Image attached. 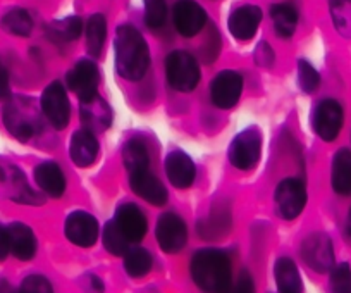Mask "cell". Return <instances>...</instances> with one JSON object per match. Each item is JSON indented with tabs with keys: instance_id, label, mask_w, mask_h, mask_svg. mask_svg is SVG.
I'll use <instances>...</instances> for the list:
<instances>
[{
	"instance_id": "30bf717a",
	"label": "cell",
	"mask_w": 351,
	"mask_h": 293,
	"mask_svg": "<svg viewBox=\"0 0 351 293\" xmlns=\"http://www.w3.org/2000/svg\"><path fill=\"white\" fill-rule=\"evenodd\" d=\"M343 107L337 100L326 99L313 110V130L322 140L332 141L343 128Z\"/></svg>"
},
{
	"instance_id": "277c9868",
	"label": "cell",
	"mask_w": 351,
	"mask_h": 293,
	"mask_svg": "<svg viewBox=\"0 0 351 293\" xmlns=\"http://www.w3.org/2000/svg\"><path fill=\"white\" fill-rule=\"evenodd\" d=\"M262 152V134L255 128L241 131L229 147V161L238 169H252Z\"/></svg>"
},
{
	"instance_id": "4dcf8cb0",
	"label": "cell",
	"mask_w": 351,
	"mask_h": 293,
	"mask_svg": "<svg viewBox=\"0 0 351 293\" xmlns=\"http://www.w3.org/2000/svg\"><path fill=\"white\" fill-rule=\"evenodd\" d=\"M124 268H126L130 276H133V278H141V276L150 272L152 255L148 254L145 248H133V250H128L126 259H124Z\"/></svg>"
},
{
	"instance_id": "2e32d148",
	"label": "cell",
	"mask_w": 351,
	"mask_h": 293,
	"mask_svg": "<svg viewBox=\"0 0 351 293\" xmlns=\"http://www.w3.org/2000/svg\"><path fill=\"white\" fill-rule=\"evenodd\" d=\"M116 224L128 242H140L147 233V218L134 204H124L116 212Z\"/></svg>"
},
{
	"instance_id": "7c38bea8",
	"label": "cell",
	"mask_w": 351,
	"mask_h": 293,
	"mask_svg": "<svg viewBox=\"0 0 351 293\" xmlns=\"http://www.w3.org/2000/svg\"><path fill=\"white\" fill-rule=\"evenodd\" d=\"M172 19H174V26L180 35L191 38L204 30L205 23H207V12L195 0H180L174 5Z\"/></svg>"
},
{
	"instance_id": "603a6c76",
	"label": "cell",
	"mask_w": 351,
	"mask_h": 293,
	"mask_svg": "<svg viewBox=\"0 0 351 293\" xmlns=\"http://www.w3.org/2000/svg\"><path fill=\"white\" fill-rule=\"evenodd\" d=\"M35 181L47 195L59 198L66 190V178L56 163H43L36 166Z\"/></svg>"
},
{
	"instance_id": "3957f363",
	"label": "cell",
	"mask_w": 351,
	"mask_h": 293,
	"mask_svg": "<svg viewBox=\"0 0 351 293\" xmlns=\"http://www.w3.org/2000/svg\"><path fill=\"white\" fill-rule=\"evenodd\" d=\"M165 73L171 86L178 92H193L200 82V67L197 59L184 50L169 54L165 60Z\"/></svg>"
},
{
	"instance_id": "7402d4cb",
	"label": "cell",
	"mask_w": 351,
	"mask_h": 293,
	"mask_svg": "<svg viewBox=\"0 0 351 293\" xmlns=\"http://www.w3.org/2000/svg\"><path fill=\"white\" fill-rule=\"evenodd\" d=\"M81 119L90 131H102L109 128L112 116L109 106L97 95L81 102Z\"/></svg>"
},
{
	"instance_id": "5bb4252c",
	"label": "cell",
	"mask_w": 351,
	"mask_h": 293,
	"mask_svg": "<svg viewBox=\"0 0 351 293\" xmlns=\"http://www.w3.org/2000/svg\"><path fill=\"white\" fill-rule=\"evenodd\" d=\"M4 123L8 130L19 140H29L38 128V121L33 116V110L23 102H9L4 110Z\"/></svg>"
},
{
	"instance_id": "5b68a950",
	"label": "cell",
	"mask_w": 351,
	"mask_h": 293,
	"mask_svg": "<svg viewBox=\"0 0 351 293\" xmlns=\"http://www.w3.org/2000/svg\"><path fill=\"white\" fill-rule=\"evenodd\" d=\"M302 257L308 268L317 272H327L334 268V247L327 235L313 233L302 244Z\"/></svg>"
},
{
	"instance_id": "60d3db41",
	"label": "cell",
	"mask_w": 351,
	"mask_h": 293,
	"mask_svg": "<svg viewBox=\"0 0 351 293\" xmlns=\"http://www.w3.org/2000/svg\"><path fill=\"white\" fill-rule=\"evenodd\" d=\"M11 252L9 248V237H8V230L0 226V262L4 261L8 257V254Z\"/></svg>"
},
{
	"instance_id": "e575fe53",
	"label": "cell",
	"mask_w": 351,
	"mask_h": 293,
	"mask_svg": "<svg viewBox=\"0 0 351 293\" xmlns=\"http://www.w3.org/2000/svg\"><path fill=\"white\" fill-rule=\"evenodd\" d=\"M320 83V76L317 73L315 67L310 62H306L305 59L298 60V85L302 86L303 92L312 93L315 92L317 86Z\"/></svg>"
},
{
	"instance_id": "484cf974",
	"label": "cell",
	"mask_w": 351,
	"mask_h": 293,
	"mask_svg": "<svg viewBox=\"0 0 351 293\" xmlns=\"http://www.w3.org/2000/svg\"><path fill=\"white\" fill-rule=\"evenodd\" d=\"M271 18L274 23L276 33L281 38H289L295 33L296 25H298V12L291 4H276L271 9Z\"/></svg>"
},
{
	"instance_id": "f546056e",
	"label": "cell",
	"mask_w": 351,
	"mask_h": 293,
	"mask_svg": "<svg viewBox=\"0 0 351 293\" xmlns=\"http://www.w3.org/2000/svg\"><path fill=\"white\" fill-rule=\"evenodd\" d=\"M2 28L16 36H29L33 32V19L25 9H12L2 18Z\"/></svg>"
},
{
	"instance_id": "74e56055",
	"label": "cell",
	"mask_w": 351,
	"mask_h": 293,
	"mask_svg": "<svg viewBox=\"0 0 351 293\" xmlns=\"http://www.w3.org/2000/svg\"><path fill=\"white\" fill-rule=\"evenodd\" d=\"M221 293H255V285H253V279L248 272H241V276L238 278V281L234 285L229 283L228 288L222 290Z\"/></svg>"
},
{
	"instance_id": "7a4b0ae2",
	"label": "cell",
	"mask_w": 351,
	"mask_h": 293,
	"mask_svg": "<svg viewBox=\"0 0 351 293\" xmlns=\"http://www.w3.org/2000/svg\"><path fill=\"white\" fill-rule=\"evenodd\" d=\"M190 269L198 288L207 293H221L231 283V261L217 248L198 250L191 259Z\"/></svg>"
},
{
	"instance_id": "ab89813d",
	"label": "cell",
	"mask_w": 351,
	"mask_h": 293,
	"mask_svg": "<svg viewBox=\"0 0 351 293\" xmlns=\"http://www.w3.org/2000/svg\"><path fill=\"white\" fill-rule=\"evenodd\" d=\"M9 75L8 69L2 62H0V99H5L9 95Z\"/></svg>"
},
{
	"instance_id": "44dd1931",
	"label": "cell",
	"mask_w": 351,
	"mask_h": 293,
	"mask_svg": "<svg viewBox=\"0 0 351 293\" xmlns=\"http://www.w3.org/2000/svg\"><path fill=\"white\" fill-rule=\"evenodd\" d=\"M9 248L19 261H29L36 254V238L29 226L23 223H12L8 228Z\"/></svg>"
},
{
	"instance_id": "ffe728a7",
	"label": "cell",
	"mask_w": 351,
	"mask_h": 293,
	"mask_svg": "<svg viewBox=\"0 0 351 293\" xmlns=\"http://www.w3.org/2000/svg\"><path fill=\"white\" fill-rule=\"evenodd\" d=\"M231 230V211L226 202H217L207 219L198 223V233L207 240L224 237Z\"/></svg>"
},
{
	"instance_id": "52a82bcc",
	"label": "cell",
	"mask_w": 351,
	"mask_h": 293,
	"mask_svg": "<svg viewBox=\"0 0 351 293\" xmlns=\"http://www.w3.org/2000/svg\"><path fill=\"white\" fill-rule=\"evenodd\" d=\"M42 110L56 130H64L69 124L71 107L62 83L53 82L42 95Z\"/></svg>"
},
{
	"instance_id": "4316f807",
	"label": "cell",
	"mask_w": 351,
	"mask_h": 293,
	"mask_svg": "<svg viewBox=\"0 0 351 293\" xmlns=\"http://www.w3.org/2000/svg\"><path fill=\"white\" fill-rule=\"evenodd\" d=\"M107 36V21L102 14H93L86 25V47L90 56L99 57L102 54Z\"/></svg>"
},
{
	"instance_id": "ba28073f",
	"label": "cell",
	"mask_w": 351,
	"mask_h": 293,
	"mask_svg": "<svg viewBox=\"0 0 351 293\" xmlns=\"http://www.w3.org/2000/svg\"><path fill=\"white\" fill-rule=\"evenodd\" d=\"M66 82L67 86L80 97L81 102L93 99L97 97V89H99L100 82L99 67L93 60L81 59L67 75Z\"/></svg>"
},
{
	"instance_id": "8992f818",
	"label": "cell",
	"mask_w": 351,
	"mask_h": 293,
	"mask_svg": "<svg viewBox=\"0 0 351 293\" xmlns=\"http://www.w3.org/2000/svg\"><path fill=\"white\" fill-rule=\"evenodd\" d=\"M306 204L305 185L295 178H288L279 183L276 190V207L281 218L295 219L302 214Z\"/></svg>"
},
{
	"instance_id": "9c48e42d",
	"label": "cell",
	"mask_w": 351,
	"mask_h": 293,
	"mask_svg": "<svg viewBox=\"0 0 351 293\" xmlns=\"http://www.w3.org/2000/svg\"><path fill=\"white\" fill-rule=\"evenodd\" d=\"M188 231L183 219L174 212H165L158 218L157 242L167 254H178L186 245Z\"/></svg>"
},
{
	"instance_id": "d4e9b609",
	"label": "cell",
	"mask_w": 351,
	"mask_h": 293,
	"mask_svg": "<svg viewBox=\"0 0 351 293\" xmlns=\"http://www.w3.org/2000/svg\"><path fill=\"white\" fill-rule=\"evenodd\" d=\"M276 283L281 293H303L302 276L289 257H281L276 262Z\"/></svg>"
},
{
	"instance_id": "8d00e7d4",
	"label": "cell",
	"mask_w": 351,
	"mask_h": 293,
	"mask_svg": "<svg viewBox=\"0 0 351 293\" xmlns=\"http://www.w3.org/2000/svg\"><path fill=\"white\" fill-rule=\"evenodd\" d=\"M19 293H53V288L45 276L32 274L23 281Z\"/></svg>"
},
{
	"instance_id": "836d02e7",
	"label": "cell",
	"mask_w": 351,
	"mask_h": 293,
	"mask_svg": "<svg viewBox=\"0 0 351 293\" xmlns=\"http://www.w3.org/2000/svg\"><path fill=\"white\" fill-rule=\"evenodd\" d=\"M145 5V23L150 28H160L165 23L167 5L165 0H143Z\"/></svg>"
},
{
	"instance_id": "d6986e66",
	"label": "cell",
	"mask_w": 351,
	"mask_h": 293,
	"mask_svg": "<svg viewBox=\"0 0 351 293\" xmlns=\"http://www.w3.org/2000/svg\"><path fill=\"white\" fill-rule=\"evenodd\" d=\"M71 159L76 166L88 167L92 166L99 156V141L95 134L90 130H80L73 134L71 140Z\"/></svg>"
},
{
	"instance_id": "ac0fdd59",
	"label": "cell",
	"mask_w": 351,
	"mask_h": 293,
	"mask_svg": "<svg viewBox=\"0 0 351 293\" xmlns=\"http://www.w3.org/2000/svg\"><path fill=\"white\" fill-rule=\"evenodd\" d=\"M130 185L138 197L150 202L152 205H164L167 202V190L148 169L130 174Z\"/></svg>"
},
{
	"instance_id": "b9f144b4",
	"label": "cell",
	"mask_w": 351,
	"mask_h": 293,
	"mask_svg": "<svg viewBox=\"0 0 351 293\" xmlns=\"http://www.w3.org/2000/svg\"><path fill=\"white\" fill-rule=\"evenodd\" d=\"M88 293H104V283L97 276H90L86 283Z\"/></svg>"
},
{
	"instance_id": "cb8c5ba5",
	"label": "cell",
	"mask_w": 351,
	"mask_h": 293,
	"mask_svg": "<svg viewBox=\"0 0 351 293\" xmlns=\"http://www.w3.org/2000/svg\"><path fill=\"white\" fill-rule=\"evenodd\" d=\"M330 183L336 194L350 195L351 194V150H337L332 161V174Z\"/></svg>"
},
{
	"instance_id": "ee69618b",
	"label": "cell",
	"mask_w": 351,
	"mask_h": 293,
	"mask_svg": "<svg viewBox=\"0 0 351 293\" xmlns=\"http://www.w3.org/2000/svg\"><path fill=\"white\" fill-rule=\"evenodd\" d=\"M348 233L351 235V209H350V214H348Z\"/></svg>"
},
{
	"instance_id": "6da1fadb",
	"label": "cell",
	"mask_w": 351,
	"mask_h": 293,
	"mask_svg": "<svg viewBox=\"0 0 351 293\" xmlns=\"http://www.w3.org/2000/svg\"><path fill=\"white\" fill-rule=\"evenodd\" d=\"M114 49L117 73L128 82H138L143 78L150 66V50L143 35L134 26L123 25L117 28Z\"/></svg>"
},
{
	"instance_id": "e0dca14e",
	"label": "cell",
	"mask_w": 351,
	"mask_h": 293,
	"mask_svg": "<svg viewBox=\"0 0 351 293\" xmlns=\"http://www.w3.org/2000/svg\"><path fill=\"white\" fill-rule=\"evenodd\" d=\"M165 173L176 188H188L193 185L197 167L191 157L181 150H174L165 159Z\"/></svg>"
},
{
	"instance_id": "7bdbcfd3",
	"label": "cell",
	"mask_w": 351,
	"mask_h": 293,
	"mask_svg": "<svg viewBox=\"0 0 351 293\" xmlns=\"http://www.w3.org/2000/svg\"><path fill=\"white\" fill-rule=\"evenodd\" d=\"M0 293H18V292H16V288L11 285V283L2 279V281H0Z\"/></svg>"
},
{
	"instance_id": "d6a6232c",
	"label": "cell",
	"mask_w": 351,
	"mask_h": 293,
	"mask_svg": "<svg viewBox=\"0 0 351 293\" xmlns=\"http://www.w3.org/2000/svg\"><path fill=\"white\" fill-rule=\"evenodd\" d=\"M330 12L339 33L351 36V0H330Z\"/></svg>"
},
{
	"instance_id": "f1b7e54d",
	"label": "cell",
	"mask_w": 351,
	"mask_h": 293,
	"mask_svg": "<svg viewBox=\"0 0 351 293\" xmlns=\"http://www.w3.org/2000/svg\"><path fill=\"white\" fill-rule=\"evenodd\" d=\"M47 32H49L50 38L56 42H73V40L80 38L81 32H83V21L76 16H71V18L50 23Z\"/></svg>"
},
{
	"instance_id": "9a60e30c",
	"label": "cell",
	"mask_w": 351,
	"mask_h": 293,
	"mask_svg": "<svg viewBox=\"0 0 351 293\" xmlns=\"http://www.w3.org/2000/svg\"><path fill=\"white\" fill-rule=\"evenodd\" d=\"M262 23V11L256 5H241L229 16V32L234 38L246 42L253 38Z\"/></svg>"
},
{
	"instance_id": "1f68e13d",
	"label": "cell",
	"mask_w": 351,
	"mask_h": 293,
	"mask_svg": "<svg viewBox=\"0 0 351 293\" xmlns=\"http://www.w3.org/2000/svg\"><path fill=\"white\" fill-rule=\"evenodd\" d=\"M128 245H130V242L121 233L116 221L107 223L104 228V247L107 248V252H110L112 255H124L128 254Z\"/></svg>"
},
{
	"instance_id": "4fadbf2b",
	"label": "cell",
	"mask_w": 351,
	"mask_h": 293,
	"mask_svg": "<svg viewBox=\"0 0 351 293\" xmlns=\"http://www.w3.org/2000/svg\"><path fill=\"white\" fill-rule=\"evenodd\" d=\"M243 90V78L234 71H222L210 85V95L214 106L219 109H231L238 104Z\"/></svg>"
},
{
	"instance_id": "83f0119b",
	"label": "cell",
	"mask_w": 351,
	"mask_h": 293,
	"mask_svg": "<svg viewBox=\"0 0 351 293\" xmlns=\"http://www.w3.org/2000/svg\"><path fill=\"white\" fill-rule=\"evenodd\" d=\"M124 166L128 167L130 174L147 171L150 167V157L148 150L140 140H130L124 147Z\"/></svg>"
},
{
	"instance_id": "d590c367",
	"label": "cell",
	"mask_w": 351,
	"mask_h": 293,
	"mask_svg": "<svg viewBox=\"0 0 351 293\" xmlns=\"http://www.w3.org/2000/svg\"><path fill=\"white\" fill-rule=\"evenodd\" d=\"M330 288L332 293H351V268L350 264H343L332 268L330 274Z\"/></svg>"
},
{
	"instance_id": "8fae6325",
	"label": "cell",
	"mask_w": 351,
	"mask_h": 293,
	"mask_svg": "<svg viewBox=\"0 0 351 293\" xmlns=\"http://www.w3.org/2000/svg\"><path fill=\"white\" fill-rule=\"evenodd\" d=\"M64 233L67 240L77 247H92L99 238V223L88 212L74 211L67 215L64 223Z\"/></svg>"
},
{
	"instance_id": "f35d334b",
	"label": "cell",
	"mask_w": 351,
	"mask_h": 293,
	"mask_svg": "<svg viewBox=\"0 0 351 293\" xmlns=\"http://www.w3.org/2000/svg\"><path fill=\"white\" fill-rule=\"evenodd\" d=\"M255 60L260 66H271V64L274 62V52H272V49L265 42H262L256 47Z\"/></svg>"
}]
</instances>
